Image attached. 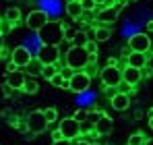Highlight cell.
Returning a JSON list of instances; mask_svg holds the SVG:
<instances>
[{
	"label": "cell",
	"mask_w": 153,
	"mask_h": 145,
	"mask_svg": "<svg viewBox=\"0 0 153 145\" xmlns=\"http://www.w3.org/2000/svg\"><path fill=\"white\" fill-rule=\"evenodd\" d=\"M37 37L44 46H60L64 42V23L60 21H48L39 31H37Z\"/></svg>",
	"instance_id": "6da1fadb"
},
{
	"label": "cell",
	"mask_w": 153,
	"mask_h": 145,
	"mask_svg": "<svg viewBox=\"0 0 153 145\" xmlns=\"http://www.w3.org/2000/svg\"><path fill=\"white\" fill-rule=\"evenodd\" d=\"M64 62L68 69L73 71H83L87 64H89V54L83 46H71V48L64 52Z\"/></svg>",
	"instance_id": "7a4b0ae2"
},
{
	"label": "cell",
	"mask_w": 153,
	"mask_h": 145,
	"mask_svg": "<svg viewBox=\"0 0 153 145\" xmlns=\"http://www.w3.org/2000/svg\"><path fill=\"white\" fill-rule=\"evenodd\" d=\"M25 126H27V133H29V137H33V135H39V133L48 131V126H50V124H48V120H46L44 112H39V110H33V112L27 116Z\"/></svg>",
	"instance_id": "3957f363"
},
{
	"label": "cell",
	"mask_w": 153,
	"mask_h": 145,
	"mask_svg": "<svg viewBox=\"0 0 153 145\" xmlns=\"http://www.w3.org/2000/svg\"><path fill=\"white\" fill-rule=\"evenodd\" d=\"M100 81H102L103 89L105 87H118L120 83H122V71L118 69V67H110V64H105L103 69H100Z\"/></svg>",
	"instance_id": "277c9868"
},
{
	"label": "cell",
	"mask_w": 153,
	"mask_h": 145,
	"mask_svg": "<svg viewBox=\"0 0 153 145\" xmlns=\"http://www.w3.org/2000/svg\"><path fill=\"white\" fill-rule=\"evenodd\" d=\"M128 50H130V52L149 54V50H151V37H149V33H143V31L130 33V35H128Z\"/></svg>",
	"instance_id": "5b68a950"
},
{
	"label": "cell",
	"mask_w": 153,
	"mask_h": 145,
	"mask_svg": "<svg viewBox=\"0 0 153 145\" xmlns=\"http://www.w3.org/2000/svg\"><path fill=\"white\" fill-rule=\"evenodd\" d=\"M58 133L62 135V139H66V141H75L76 137L81 135V122H76L73 116L62 118L60 124H58Z\"/></svg>",
	"instance_id": "8992f818"
},
{
	"label": "cell",
	"mask_w": 153,
	"mask_h": 145,
	"mask_svg": "<svg viewBox=\"0 0 153 145\" xmlns=\"http://www.w3.org/2000/svg\"><path fill=\"white\" fill-rule=\"evenodd\" d=\"M50 21V17H48V13L46 10H42V8H37V10H31L29 15H27V19H25V23H27V27L31 29V31H39L44 25Z\"/></svg>",
	"instance_id": "52a82bcc"
},
{
	"label": "cell",
	"mask_w": 153,
	"mask_h": 145,
	"mask_svg": "<svg viewBox=\"0 0 153 145\" xmlns=\"http://www.w3.org/2000/svg\"><path fill=\"white\" fill-rule=\"evenodd\" d=\"M68 83H71V89H73L75 93H85V91H89L91 79H89L83 71H76L75 75L68 79Z\"/></svg>",
	"instance_id": "ba28073f"
},
{
	"label": "cell",
	"mask_w": 153,
	"mask_h": 145,
	"mask_svg": "<svg viewBox=\"0 0 153 145\" xmlns=\"http://www.w3.org/2000/svg\"><path fill=\"white\" fill-rule=\"evenodd\" d=\"M35 58H37L42 64H56V62L60 60V50L56 48V46H42Z\"/></svg>",
	"instance_id": "9c48e42d"
},
{
	"label": "cell",
	"mask_w": 153,
	"mask_h": 145,
	"mask_svg": "<svg viewBox=\"0 0 153 145\" xmlns=\"http://www.w3.org/2000/svg\"><path fill=\"white\" fill-rule=\"evenodd\" d=\"M31 58H33V56H31V52H29L25 46H17V48L10 52V62H13L17 69H25Z\"/></svg>",
	"instance_id": "30bf717a"
},
{
	"label": "cell",
	"mask_w": 153,
	"mask_h": 145,
	"mask_svg": "<svg viewBox=\"0 0 153 145\" xmlns=\"http://www.w3.org/2000/svg\"><path fill=\"white\" fill-rule=\"evenodd\" d=\"M116 19H118V8H116V6H102V8L95 13V21L100 25L108 23V27H110L112 23H116Z\"/></svg>",
	"instance_id": "8fae6325"
},
{
	"label": "cell",
	"mask_w": 153,
	"mask_h": 145,
	"mask_svg": "<svg viewBox=\"0 0 153 145\" xmlns=\"http://www.w3.org/2000/svg\"><path fill=\"white\" fill-rule=\"evenodd\" d=\"M25 81H27V75H25V71H21V69L6 72V85H8L13 91H17V89H21V91H23Z\"/></svg>",
	"instance_id": "7c38bea8"
},
{
	"label": "cell",
	"mask_w": 153,
	"mask_h": 145,
	"mask_svg": "<svg viewBox=\"0 0 153 145\" xmlns=\"http://www.w3.org/2000/svg\"><path fill=\"white\" fill-rule=\"evenodd\" d=\"M145 64H149V54H143V52H128L126 54V67L141 71Z\"/></svg>",
	"instance_id": "4fadbf2b"
},
{
	"label": "cell",
	"mask_w": 153,
	"mask_h": 145,
	"mask_svg": "<svg viewBox=\"0 0 153 145\" xmlns=\"http://www.w3.org/2000/svg\"><path fill=\"white\" fill-rule=\"evenodd\" d=\"M93 129H95V133H97L100 137H103V135H110V133H112V129H114V120H112L108 114H103L102 118L93 124Z\"/></svg>",
	"instance_id": "5bb4252c"
},
{
	"label": "cell",
	"mask_w": 153,
	"mask_h": 145,
	"mask_svg": "<svg viewBox=\"0 0 153 145\" xmlns=\"http://www.w3.org/2000/svg\"><path fill=\"white\" fill-rule=\"evenodd\" d=\"M141 71L139 69H132V67H126V69H122V81L128 83V85H132V87H137L139 83H141Z\"/></svg>",
	"instance_id": "9a60e30c"
},
{
	"label": "cell",
	"mask_w": 153,
	"mask_h": 145,
	"mask_svg": "<svg viewBox=\"0 0 153 145\" xmlns=\"http://www.w3.org/2000/svg\"><path fill=\"white\" fill-rule=\"evenodd\" d=\"M110 104H112V108L116 112H124V110L130 108V97L124 96V93H116V96L110 97Z\"/></svg>",
	"instance_id": "2e32d148"
},
{
	"label": "cell",
	"mask_w": 153,
	"mask_h": 145,
	"mask_svg": "<svg viewBox=\"0 0 153 145\" xmlns=\"http://www.w3.org/2000/svg\"><path fill=\"white\" fill-rule=\"evenodd\" d=\"M112 37V29L108 27V25H97L95 29H93V40L97 42V44H102V42H108Z\"/></svg>",
	"instance_id": "e0dca14e"
},
{
	"label": "cell",
	"mask_w": 153,
	"mask_h": 145,
	"mask_svg": "<svg viewBox=\"0 0 153 145\" xmlns=\"http://www.w3.org/2000/svg\"><path fill=\"white\" fill-rule=\"evenodd\" d=\"M64 10H66V15L71 19H81V15H83V6H81L79 0H68L66 6H64Z\"/></svg>",
	"instance_id": "ac0fdd59"
},
{
	"label": "cell",
	"mask_w": 153,
	"mask_h": 145,
	"mask_svg": "<svg viewBox=\"0 0 153 145\" xmlns=\"http://www.w3.org/2000/svg\"><path fill=\"white\" fill-rule=\"evenodd\" d=\"M58 72H60V60H58L56 64H44L39 75H42V77H44L46 81H52V79H54V77L58 75Z\"/></svg>",
	"instance_id": "d6986e66"
},
{
	"label": "cell",
	"mask_w": 153,
	"mask_h": 145,
	"mask_svg": "<svg viewBox=\"0 0 153 145\" xmlns=\"http://www.w3.org/2000/svg\"><path fill=\"white\" fill-rule=\"evenodd\" d=\"M42 67H44V64H42L35 56H33V58L29 60V64H27L23 71H25V75H29V77H37V75L42 72Z\"/></svg>",
	"instance_id": "ffe728a7"
},
{
	"label": "cell",
	"mask_w": 153,
	"mask_h": 145,
	"mask_svg": "<svg viewBox=\"0 0 153 145\" xmlns=\"http://www.w3.org/2000/svg\"><path fill=\"white\" fill-rule=\"evenodd\" d=\"M2 19H6L8 23L17 25L19 21H21V10L17 8V6H10V8H6V13H4V17Z\"/></svg>",
	"instance_id": "44dd1931"
},
{
	"label": "cell",
	"mask_w": 153,
	"mask_h": 145,
	"mask_svg": "<svg viewBox=\"0 0 153 145\" xmlns=\"http://www.w3.org/2000/svg\"><path fill=\"white\" fill-rule=\"evenodd\" d=\"M50 83L54 85V87H58V89H71V83H68V79H64L60 72H58V75L52 79Z\"/></svg>",
	"instance_id": "7402d4cb"
},
{
	"label": "cell",
	"mask_w": 153,
	"mask_h": 145,
	"mask_svg": "<svg viewBox=\"0 0 153 145\" xmlns=\"http://www.w3.org/2000/svg\"><path fill=\"white\" fill-rule=\"evenodd\" d=\"M23 91H25L27 96H35V93L39 91V85H37V81H33V79H27L25 85H23Z\"/></svg>",
	"instance_id": "603a6c76"
},
{
	"label": "cell",
	"mask_w": 153,
	"mask_h": 145,
	"mask_svg": "<svg viewBox=\"0 0 153 145\" xmlns=\"http://www.w3.org/2000/svg\"><path fill=\"white\" fill-rule=\"evenodd\" d=\"M145 143H147V137L141 131H137V133H132L128 137V145H145Z\"/></svg>",
	"instance_id": "cb8c5ba5"
},
{
	"label": "cell",
	"mask_w": 153,
	"mask_h": 145,
	"mask_svg": "<svg viewBox=\"0 0 153 145\" xmlns=\"http://www.w3.org/2000/svg\"><path fill=\"white\" fill-rule=\"evenodd\" d=\"M85 44H87V33L85 31H76L73 42H71V46H83L85 48Z\"/></svg>",
	"instance_id": "d4e9b609"
},
{
	"label": "cell",
	"mask_w": 153,
	"mask_h": 145,
	"mask_svg": "<svg viewBox=\"0 0 153 145\" xmlns=\"http://www.w3.org/2000/svg\"><path fill=\"white\" fill-rule=\"evenodd\" d=\"M83 72L89 77V79H93V77H97L100 75V67H97V62H89L85 69H83Z\"/></svg>",
	"instance_id": "484cf974"
},
{
	"label": "cell",
	"mask_w": 153,
	"mask_h": 145,
	"mask_svg": "<svg viewBox=\"0 0 153 145\" xmlns=\"http://www.w3.org/2000/svg\"><path fill=\"white\" fill-rule=\"evenodd\" d=\"M42 112H44V116H46L48 124H54L56 118H58V110H56V108H48V110H42Z\"/></svg>",
	"instance_id": "4316f807"
},
{
	"label": "cell",
	"mask_w": 153,
	"mask_h": 145,
	"mask_svg": "<svg viewBox=\"0 0 153 145\" xmlns=\"http://www.w3.org/2000/svg\"><path fill=\"white\" fill-rule=\"evenodd\" d=\"M87 116H89V110H87V108H81V110H76L75 114H73V118H75L76 122H81V124L87 122Z\"/></svg>",
	"instance_id": "83f0119b"
},
{
	"label": "cell",
	"mask_w": 153,
	"mask_h": 145,
	"mask_svg": "<svg viewBox=\"0 0 153 145\" xmlns=\"http://www.w3.org/2000/svg\"><path fill=\"white\" fill-rule=\"evenodd\" d=\"M85 50H87V54H89V56H97V42H95V40H87Z\"/></svg>",
	"instance_id": "f1b7e54d"
},
{
	"label": "cell",
	"mask_w": 153,
	"mask_h": 145,
	"mask_svg": "<svg viewBox=\"0 0 153 145\" xmlns=\"http://www.w3.org/2000/svg\"><path fill=\"white\" fill-rule=\"evenodd\" d=\"M13 27H15L13 23H8L6 19H2V21H0V35H2V37H4V35H8V33L13 31Z\"/></svg>",
	"instance_id": "f546056e"
},
{
	"label": "cell",
	"mask_w": 153,
	"mask_h": 145,
	"mask_svg": "<svg viewBox=\"0 0 153 145\" xmlns=\"http://www.w3.org/2000/svg\"><path fill=\"white\" fill-rule=\"evenodd\" d=\"M116 89H118V93H124V96L130 97V93H132V91H134L137 87H132V85H128V83H124V81H122V83H120V85H118Z\"/></svg>",
	"instance_id": "4dcf8cb0"
},
{
	"label": "cell",
	"mask_w": 153,
	"mask_h": 145,
	"mask_svg": "<svg viewBox=\"0 0 153 145\" xmlns=\"http://www.w3.org/2000/svg\"><path fill=\"white\" fill-rule=\"evenodd\" d=\"M81 6H83V10H87V13H93L97 4H95L93 0H81Z\"/></svg>",
	"instance_id": "1f68e13d"
},
{
	"label": "cell",
	"mask_w": 153,
	"mask_h": 145,
	"mask_svg": "<svg viewBox=\"0 0 153 145\" xmlns=\"http://www.w3.org/2000/svg\"><path fill=\"white\" fill-rule=\"evenodd\" d=\"M75 29L73 27H68V25H64V42H73V37H75Z\"/></svg>",
	"instance_id": "d6a6232c"
},
{
	"label": "cell",
	"mask_w": 153,
	"mask_h": 145,
	"mask_svg": "<svg viewBox=\"0 0 153 145\" xmlns=\"http://www.w3.org/2000/svg\"><path fill=\"white\" fill-rule=\"evenodd\" d=\"M93 17H95L93 13H87V10H83V15H81V19H79V21H83V23H91V21H95Z\"/></svg>",
	"instance_id": "836d02e7"
},
{
	"label": "cell",
	"mask_w": 153,
	"mask_h": 145,
	"mask_svg": "<svg viewBox=\"0 0 153 145\" xmlns=\"http://www.w3.org/2000/svg\"><path fill=\"white\" fill-rule=\"evenodd\" d=\"M151 75H153V67L145 64V67L141 69V77H143V79H147V77H151Z\"/></svg>",
	"instance_id": "e575fe53"
},
{
	"label": "cell",
	"mask_w": 153,
	"mask_h": 145,
	"mask_svg": "<svg viewBox=\"0 0 153 145\" xmlns=\"http://www.w3.org/2000/svg\"><path fill=\"white\" fill-rule=\"evenodd\" d=\"M60 75H62V77H64V79H71V77H73V75H75V71H73V69H68V67H66V69H60Z\"/></svg>",
	"instance_id": "d590c367"
},
{
	"label": "cell",
	"mask_w": 153,
	"mask_h": 145,
	"mask_svg": "<svg viewBox=\"0 0 153 145\" xmlns=\"http://www.w3.org/2000/svg\"><path fill=\"white\" fill-rule=\"evenodd\" d=\"M8 56H10V50L6 48V46H2L0 48V58H8Z\"/></svg>",
	"instance_id": "8d00e7d4"
},
{
	"label": "cell",
	"mask_w": 153,
	"mask_h": 145,
	"mask_svg": "<svg viewBox=\"0 0 153 145\" xmlns=\"http://www.w3.org/2000/svg\"><path fill=\"white\" fill-rule=\"evenodd\" d=\"M52 145H73V141H66V139H60V141H52Z\"/></svg>",
	"instance_id": "74e56055"
},
{
	"label": "cell",
	"mask_w": 153,
	"mask_h": 145,
	"mask_svg": "<svg viewBox=\"0 0 153 145\" xmlns=\"http://www.w3.org/2000/svg\"><path fill=\"white\" fill-rule=\"evenodd\" d=\"M2 91H4V96H10V93H13V89H10V87H8L6 83L2 85Z\"/></svg>",
	"instance_id": "f35d334b"
},
{
	"label": "cell",
	"mask_w": 153,
	"mask_h": 145,
	"mask_svg": "<svg viewBox=\"0 0 153 145\" xmlns=\"http://www.w3.org/2000/svg\"><path fill=\"white\" fill-rule=\"evenodd\" d=\"M60 139H62V135H60L58 131H54V133H52V141H60Z\"/></svg>",
	"instance_id": "ab89813d"
},
{
	"label": "cell",
	"mask_w": 153,
	"mask_h": 145,
	"mask_svg": "<svg viewBox=\"0 0 153 145\" xmlns=\"http://www.w3.org/2000/svg\"><path fill=\"white\" fill-rule=\"evenodd\" d=\"M10 71H17V67L13 62H8V67H6V72H10Z\"/></svg>",
	"instance_id": "60d3db41"
},
{
	"label": "cell",
	"mask_w": 153,
	"mask_h": 145,
	"mask_svg": "<svg viewBox=\"0 0 153 145\" xmlns=\"http://www.w3.org/2000/svg\"><path fill=\"white\" fill-rule=\"evenodd\" d=\"M149 126H151V129H153V110H151V112H149Z\"/></svg>",
	"instance_id": "b9f144b4"
},
{
	"label": "cell",
	"mask_w": 153,
	"mask_h": 145,
	"mask_svg": "<svg viewBox=\"0 0 153 145\" xmlns=\"http://www.w3.org/2000/svg\"><path fill=\"white\" fill-rule=\"evenodd\" d=\"M93 2H95L97 6H103V2H105V0H93Z\"/></svg>",
	"instance_id": "7bdbcfd3"
},
{
	"label": "cell",
	"mask_w": 153,
	"mask_h": 145,
	"mask_svg": "<svg viewBox=\"0 0 153 145\" xmlns=\"http://www.w3.org/2000/svg\"><path fill=\"white\" fill-rule=\"evenodd\" d=\"M147 29H149V31H151V29H153V19H151V21H149V23H147Z\"/></svg>",
	"instance_id": "ee69618b"
},
{
	"label": "cell",
	"mask_w": 153,
	"mask_h": 145,
	"mask_svg": "<svg viewBox=\"0 0 153 145\" xmlns=\"http://www.w3.org/2000/svg\"><path fill=\"white\" fill-rule=\"evenodd\" d=\"M2 46H4V37L0 35V48H2Z\"/></svg>",
	"instance_id": "f6af8a7d"
},
{
	"label": "cell",
	"mask_w": 153,
	"mask_h": 145,
	"mask_svg": "<svg viewBox=\"0 0 153 145\" xmlns=\"http://www.w3.org/2000/svg\"><path fill=\"white\" fill-rule=\"evenodd\" d=\"M145 145H153V139H147V143Z\"/></svg>",
	"instance_id": "bcb514c9"
},
{
	"label": "cell",
	"mask_w": 153,
	"mask_h": 145,
	"mask_svg": "<svg viewBox=\"0 0 153 145\" xmlns=\"http://www.w3.org/2000/svg\"><path fill=\"white\" fill-rule=\"evenodd\" d=\"M89 145H100V143H95V141H93V143H89Z\"/></svg>",
	"instance_id": "7dc6e473"
},
{
	"label": "cell",
	"mask_w": 153,
	"mask_h": 145,
	"mask_svg": "<svg viewBox=\"0 0 153 145\" xmlns=\"http://www.w3.org/2000/svg\"><path fill=\"white\" fill-rule=\"evenodd\" d=\"M124 2H132V0H124Z\"/></svg>",
	"instance_id": "c3c4849f"
},
{
	"label": "cell",
	"mask_w": 153,
	"mask_h": 145,
	"mask_svg": "<svg viewBox=\"0 0 153 145\" xmlns=\"http://www.w3.org/2000/svg\"><path fill=\"white\" fill-rule=\"evenodd\" d=\"M0 21H2V17H0Z\"/></svg>",
	"instance_id": "681fc988"
}]
</instances>
